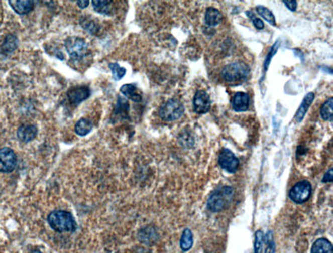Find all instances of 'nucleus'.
<instances>
[{
  "mask_svg": "<svg viewBox=\"0 0 333 253\" xmlns=\"http://www.w3.org/2000/svg\"><path fill=\"white\" fill-rule=\"evenodd\" d=\"M81 25H82V27L85 30H87L91 34H95V33L98 32V26H97V25L93 21H91V20H87L86 19L85 21L81 22Z\"/></svg>",
  "mask_w": 333,
  "mask_h": 253,
  "instance_id": "29",
  "label": "nucleus"
},
{
  "mask_svg": "<svg viewBox=\"0 0 333 253\" xmlns=\"http://www.w3.org/2000/svg\"><path fill=\"white\" fill-rule=\"evenodd\" d=\"M185 113V107L182 104L181 100L176 98H171L164 103L160 110H159V116L162 120L171 122L175 121L181 118Z\"/></svg>",
  "mask_w": 333,
  "mask_h": 253,
  "instance_id": "4",
  "label": "nucleus"
},
{
  "mask_svg": "<svg viewBox=\"0 0 333 253\" xmlns=\"http://www.w3.org/2000/svg\"><path fill=\"white\" fill-rule=\"evenodd\" d=\"M250 98L245 92H237L232 99V107L236 112H245L248 110Z\"/></svg>",
  "mask_w": 333,
  "mask_h": 253,
  "instance_id": "12",
  "label": "nucleus"
},
{
  "mask_svg": "<svg viewBox=\"0 0 333 253\" xmlns=\"http://www.w3.org/2000/svg\"><path fill=\"white\" fill-rule=\"evenodd\" d=\"M89 5V2H77V6H78L80 9H86Z\"/></svg>",
  "mask_w": 333,
  "mask_h": 253,
  "instance_id": "34",
  "label": "nucleus"
},
{
  "mask_svg": "<svg viewBox=\"0 0 333 253\" xmlns=\"http://www.w3.org/2000/svg\"><path fill=\"white\" fill-rule=\"evenodd\" d=\"M218 163L219 166L225 169L228 172L234 173L237 171L239 167V160L238 158L234 155L232 151H230L228 149H224L218 157Z\"/></svg>",
  "mask_w": 333,
  "mask_h": 253,
  "instance_id": "9",
  "label": "nucleus"
},
{
  "mask_svg": "<svg viewBox=\"0 0 333 253\" xmlns=\"http://www.w3.org/2000/svg\"><path fill=\"white\" fill-rule=\"evenodd\" d=\"M223 15L221 13L214 9V8H208L205 13V24L209 27H215L221 22Z\"/></svg>",
  "mask_w": 333,
  "mask_h": 253,
  "instance_id": "15",
  "label": "nucleus"
},
{
  "mask_svg": "<svg viewBox=\"0 0 333 253\" xmlns=\"http://www.w3.org/2000/svg\"><path fill=\"white\" fill-rule=\"evenodd\" d=\"M12 9L19 15H26L30 13L34 8V2L30 0H24V2H10Z\"/></svg>",
  "mask_w": 333,
  "mask_h": 253,
  "instance_id": "16",
  "label": "nucleus"
},
{
  "mask_svg": "<svg viewBox=\"0 0 333 253\" xmlns=\"http://www.w3.org/2000/svg\"><path fill=\"white\" fill-rule=\"evenodd\" d=\"M321 117L325 121H332L333 119V98L330 97L326 100L325 104L322 106L320 111Z\"/></svg>",
  "mask_w": 333,
  "mask_h": 253,
  "instance_id": "23",
  "label": "nucleus"
},
{
  "mask_svg": "<svg viewBox=\"0 0 333 253\" xmlns=\"http://www.w3.org/2000/svg\"><path fill=\"white\" fill-rule=\"evenodd\" d=\"M235 191L232 187L224 186L212 192L207 201V208L212 212H219L228 208L234 199Z\"/></svg>",
  "mask_w": 333,
  "mask_h": 253,
  "instance_id": "1",
  "label": "nucleus"
},
{
  "mask_svg": "<svg viewBox=\"0 0 333 253\" xmlns=\"http://www.w3.org/2000/svg\"><path fill=\"white\" fill-rule=\"evenodd\" d=\"M47 222L53 230L58 233L72 232L76 229V222L73 215L64 210H55L47 216Z\"/></svg>",
  "mask_w": 333,
  "mask_h": 253,
  "instance_id": "3",
  "label": "nucleus"
},
{
  "mask_svg": "<svg viewBox=\"0 0 333 253\" xmlns=\"http://www.w3.org/2000/svg\"><path fill=\"white\" fill-rule=\"evenodd\" d=\"M128 111H130V105H128L127 100L123 97H118L113 116L115 118L120 117V119H124L128 117Z\"/></svg>",
  "mask_w": 333,
  "mask_h": 253,
  "instance_id": "19",
  "label": "nucleus"
},
{
  "mask_svg": "<svg viewBox=\"0 0 333 253\" xmlns=\"http://www.w3.org/2000/svg\"><path fill=\"white\" fill-rule=\"evenodd\" d=\"M314 98H315V93L314 92H309V93H307L303 97L302 103L299 106V108H298V110H297V112L295 114V120L297 122H301L302 121V119L304 118L307 110L310 109V106L312 105Z\"/></svg>",
  "mask_w": 333,
  "mask_h": 253,
  "instance_id": "14",
  "label": "nucleus"
},
{
  "mask_svg": "<svg viewBox=\"0 0 333 253\" xmlns=\"http://www.w3.org/2000/svg\"><path fill=\"white\" fill-rule=\"evenodd\" d=\"M278 45H279V42H276V43L273 45V47L271 48L269 55L267 56V59H266V61H265V63H264V71H265V72H267V70H268V68H269V65H270V63H271V61H272V59H273V56L277 53V49H278L277 47H278Z\"/></svg>",
  "mask_w": 333,
  "mask_h": 253,
  "instance_id": "30",
  "label": "nucleus"
},
{
  "mask_svg": "<svg viewBox=\"0 0 333 253\" xmlns=\"http://www.w3.org/2000/svg\"><path fill=\"white\" fill-rule=\"evenodd\" d=\"M37 132L38 131L35 125H31V124L22 125V126H20L17 132V136L21 142L29 143L36 138Z\"/></svg>",
  "mask_w": 333,
  "mask_h": 253,
  "instance_id": "11",
  "label": "nucleus"
},
{
  "mask_svg": "<svg viewBox=\"0 0 333 253\" xmlns=\"http://www.w3.org/2000/svg\"><path fill=\"white\" fill-rule=\"evenodd\" d=\"M67 96L71 104L79 105L90 96V89L87 86H76L68 90Z\"/></svg>",
  "mask_w": 333,
  "mask_h": 253,
  "instance_id": "10",
  "label": "nucleus"
},
{
  "mask_svg": "<svg viewBox=\"0 0 333 253\" xmlns=\"http://www.w3.org/2000/svg\"><path fill=\"white\" fill-rule=\"evenodd\" d=\"M18 46V39L15 35H8L2 45V52L5 54H11Z\"/></svg>",
  "mask_w": 333,
  "mask_h": 253,
  "instance_id": "24",
  "label": "nucleus"
},
{
  "mask_svg": "<svg viewBox=\"0 0 333 253\" xmlns=\"http://www.w3.org/2000/svg\"><path fill=\"white\" fill-rule=\"evenodd\" d=\"M249 73L250 69L246 64L236 62L224 67L221 70V77L226 82L237 85L242 84L247 80Z\"/></svg>",
  "mask_w": 333,
  "mask_h": 253,
  "instance_id": "2",
  "label": "nucleus"
},
{
  "mask_svg": "<svg viewBox=\"0 0 333 253\" xmlns=\"http://www.w3.org/2000/svg\"><path fill=\"white\" fill-rule=\"evenodd\" d=\"M246 15H247L248 18L252 21V23H253V25H254V27H255L256 29H258V30H262V29H264L265 24H264V22H263L261 19L253 17L252 12H246Z\"/></svg>",
  "mask_w": 333,
  "mask_h": 253,
  "instance_id": "31",
  "label": "nucleus"
},
{
  "mask_svg": "<svg viewBox=\"0 0 333 253\" xmlns=\"http://www.w3.org/2000/svg\"><path fill=\"white\" fill-rule=\"evenodd\" d=\"M332 174H333V171H332V169H329V170H328V172H326V173H325V175H324V178H323V183L332 182V181H333Z\"/></svg>",
  "mask_w": 333,
  "mask_h": 253,
  "instance_id": "33",
  "label": "nucleus"
},
{
  "mask_svg": "<svg viewBox=\"0 0 333 253\" xmlns=\"http://www.w3.org/2000/svg\"><path fill=\"white\" fill-rule=\"evenodd\" d=\"M120 92L127 97L128 99L133 100L135 103H141L142 102V93L139 90V88L135 84H124L120 88Z\"/></svg>",
  "mask_w": 333,
  "mask_h": 253,
  "instance_id": "13",
  "label": "nucleus"
},
{
  "mask_svg": "<svg viewBox=\"0 0 333 253\" xmlns=\"http://www.w3.org/2000/svg\"><path fill=\"white\" fill-rule=\"evenodd\" d=\"M264 242L266 243V251L265 253H275V242L273 238V232L269 231L264 238Z\"/></svg>",
  "mask_w": 333,
  "mask_h": 253,
  "instance_id": "28",
  "label": "nucleus"
},
{
  "mask_svg": "<svg viewBox=\"0 0 333 253\" xmlns=\"http://www.w3.org/2000/svg\"><path fill=\"white\" fill-rule=\"evenodd\" d=\"M211 100L208 93L205 90H198L193 99V109L196 114L202 115L209 112Z\"/></svg>",
  "mask_w": 333,
  "mask_h": 253,
  "instance_id": "8",
  "label": "nucleus"
},
{
  "mask_svg": "<svg viewBox=\"0 0 333 253\" xmlns=\"http://www.w3.org/2000/svg\"><path fill=\"white\" fill-rule=\"evenodd\" d=\"M109 68L111 69L112 71V74H113V77L115 80H120L124 77V75L126 73V70L125 68L119 66L117 63H111L109 65Z\"/></svg>",
  "mask_w": 333,
  "mask_h": 253,
  "instance_id": "26",
  "label": "nucleus"
},
{
  "mask_svg": "<svg viewBox=\"0 0 333 253\" xmlns=\"http://www.w3.org/2000/svg\"><path fill=\"white\" fill-rule=\"evenodd\" d=\"M157 237L158 235L156 231L150 226L144 227V229L139 233V239L144 243H152L154 241H156Z\"/></svg>",
  "mask_w": 333,
  "mask_h": 253,
  "instance_id": "20",
  "label": "nucleus"
},
{
  "mask_svg": "<svg viewBox=\"0 0 333 253\" xmlns=\"http://www.w3.org/2000/svg\"><path fill=\"white\" fill-rule=\"evenodd\" d=\"M65 48L71 59L79 61L83 59L88 52V45L83 38L72 36L66 39Z\"/></svg>",
  "mask_w": 333,
  "mask_h": 253,
  "instance_id": "5",
  "label": "nucleus"
},
{
  "mask_svg": "<svg viewBox=\"0 0 333 253\" xmlns=\"http://www.w3.org/2000/svg\"><path fill=\"white\" fill-rule=\"evenodd\" d=\"M93 10L101 15H111L112 2H91Z\"/></svg>",
  "mask_w": 333,
  "mask_h": 253,
  "instance_id": "22",
  "label": "nucleus"
},
{
  "mask_svg": "<svg viewBox=\"0 0 333 253\" xmlns=\"http://www.w3.org/2000/svg\"><path fill=\"white\" fill-rule=\"evenodd\" d=\"M311 253H332V244L326 238H320L313 244Z\"/></svg>",
  "mask_w": 333,
  "mask_h": 253,
  "instance_id": "18",
  "label": "nucleus"
},
{
  "mask_svg": "<svg viewBox=\"0 0 333 253\" xmlns=\"http://www.w3.org/2000/svg\"><path fill=\"white\" fill-rule=\"evenodd\" d=\"M283 4L287 7V9L291 12H295L296 11V7H297V3L296 2H292V0H289V2H283Z\"/></svg>",
  "mask_w": 333,
  "mask_h": 253,
  "instance_id": "32",
  "label": "nucleus"
},
{
  "mask_svg": "<svg viewBox=\"0 0 333 253\" xmlns=\"http://www.w3.org/2000/svg\"><path fill=\"white\" fill-rule=\"evenodd\" d=\"M264 238H265V235H264L263 231H261V230L256 231V233L254 235V253L262 252L263 245H264Z\"/></svg>",
  "mask_w": 333,
  "mask_h": 253,
  "instance_id": "27",
  "label": "nucleus"
},
{
  "mask_svg": "<svg viewBox=\"0 0 333 253\" xmlns=\"http://www.w3.org/2000/svg\"><path fill=\"white\" fill-rule=\"evenodd\" d=\"M18 158L11 148L0 149V172L10 173L17 167Z\"/></svg>",
  "mask_w": 333,
  "mask_h": 253,
  "instance_id": "7",
  "label": "nucleus"
},
{
  "mask_svg": "<svg viewBox=\"0 0 333 253\" xmlns=\"http://www.w3.org/2000/svg\"><path fill=\"white\" fill-rule=\"evenodd\" d=\"M93 124L90 120L86 118H81L75 124V133L80 137H85L91 132Z\"/></svg>",
  "mask_w": 333,
  "mask_h": 253,
  "instance_id": "17",
  "label": "nucleus"
},
{
  "mask_svg": "<svg viewBox=\"0 0 333 253\" xmlns=\"http://www.w3.org/2000/svg\"><path fill=\"white\" fill-rule=\"evenodd\" d=\"M256 12H258V14L260 16H262L266 21H268L270 24H272L273 26H276L275 16H274V14L269 9H267L266 7L259 6V7H256Z\"/></svg>",
  "mask_w": 333,
  "mask_h": 253,
  "instance_id": "25",
  "label": "nucleus"
},
{
  "mask_svg": "<svg viewBox=\"0 0 333 253\" xmlns=\"http://www.w3.org/2000/svg\"><path fill=\"white\" fill-rule=\"evenodd\" d=\"M312 194V185L309 181H301L295 184L289 191V198L294 203L301 204L310 199Z\"/></svg>",
  "mask_w": 333,
  "mask_h": 253,
  "instance_id": "6",
  "label": "nucleus"
},
{
  "mask_svg": "<svg viewBox=\"0 0 333 253\" xmlns=\"http://www.w3.org/2000/svg\"><path fill=\"white\" fill-rule=\"evenodd\" d=\"M31 253H41V252H40V251H38V250H35V251L31 252Z\"/></svg>",
  "mask_w": 333,
  "mask_h": 253,
  "instance_id": "35",
  "label": "nucleus"
},
{
  "mask_svg": "<svg viewBox=\"0 0 333 253\" xmlns=\"http://www.w3.org/2000/svg\"><path fill=\"white\" fill-rule=\"evenodd\" d=\"M193 242H194V239H193L192 231L190 229H185L183 232L182 238H181V242H179L181 249L185 252L189 251L193 246Z\"/></svg>",
  "mask_w": 333,
  "mask_h": 253,
  "instance_id": "21",
  "label": "nucleus"
}]
</instances>
